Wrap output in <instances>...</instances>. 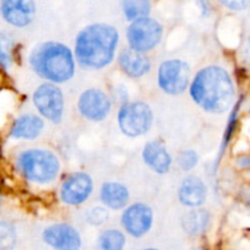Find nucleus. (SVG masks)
I'll return each instance as SVG.
<instances>
[{
	"instance_id": "24",
	"label": "nucleus",
	"mask_w": 250,
	"mask_h": 250,
	"mask_svg": "<svg viewBox=\"0 0 250 250\" xmlns=\"http://www.w3.org/2000/svg\"><path fill=\"white\" fill-rule=\"evenodd\" d=\"M177 164L182 170L189 171L193 167H195L198 164V155L193 150H185L181 151L177 158Z\"/></svg>"
},
{
	"instance_id": "11",
	"label": "nucleus",
	"mask_w": 250,
	"mask_h": 250,
	"mask_svg": "<svg viewBox=\"0 0 250 250\" xmlns=\"http://www.w3.org/2000/svg\"><path fill=\"white\" fill-rule=\"evenodd\" d=\"M93 190V181L89 175L84 172L72 173L63 182L60 190V197L65 204L81 205L89 198Z\"/></svg>"
},
{
	"instance_id": "1",
	"label": "nucleus",
	"mask_w": 250,
	"mask_h": 250,
	"mask_svg": "<svg viewBox=\"0 0 250 250\" xmlns=\"http://www.w3.org/2000/svg\"><path fill=\"white\" fill-rule=\"evenodd\" d=\"M192 99L205 111L222 114L231 107L234 87L229 72L219 66H208L195 75L189 85Z\"/></svg>"
},
{
	"instance_id": "9",
	"label": "nucleus",
	"mask_w": 250,
	"mask_h": 250,
	"mask_svg": "<svg viewBox=\"0 0 250 250\" xmlns=\"http://www.w3.org/2000/svg\"><path fill=\"white\" fill-rule=\"evenodd\" d=\"M153 210L144 203L129 205L121 216V225L125 231L134 238H142L153 227Z\"/></svg>"
},
{
	"instance_id": "13",
	"label": "nucleus",
	"mask_w": 250,
	"mask_h": 250,
	"mask_svg": "<svg viewBox=\"0 0 250 250\" xmlns=\"http://www.w3.org/2000/svg\"><path fill=\"white\" fill-rule=\"evenodd\" d=\"M0 14L9 24L26 27L36 16V4L33 0H1Z\"/></svg>"
},
{
	"instance_id": "19",
	"label": "nucleus",
	"mask_w": 250,
	"mask_h": 250,
	"mask_svg": "<svg viewBox=\"0 0 250 250\" xmlns=\"http://www.w3.org/2000/svg\"><path fill=\"white\" fill-rule=\"evenodd\" d=\"M210 216L205 210H193L189 211L182 220L185 231L190 236H199L204 233L209 226Z\"/></svg>"
},
{
	"instance_id": "12",
	"label": "nucleus",
	"mask_w": 250,
	"mask_h": 250,
	"mask_svg": "<svg viewBox=\"0 0 250 250\" xmlns=\"http://www.w3.org/2000/svg\"><path fill=\"white\" fill-rule=\"evenodd\" d=\"M78 109L83 117L90 121H102L111 110V102L103 90L88 89L81 94Z\"/></svg>"
},
{
	"instance_id": "5",
	"label": "nucleus",
	"mask_w": 250,
	"mask_h": 250,
	"mask_svg": "<svg viewBox=\"0 0 250 250\" xmlns=\"http://www.w3.org/2000/svg\"><path fill=\"white\" fill-rule=\"evenodd\" d=\"M153 119L150 106L142 102L122 105L117 116L120 129L127 137H139L146 133L153 125Z\"/></svg>"
},
{
	"instance_id": "26",
	"label": "nucleus",
	"mask_w": 250,
	"mask_h": 250,
	"mask_svg": "<svg viewBox=\"0 0 250 250\" xmlns=\"http://www.w3.org/2000/svg\"><path fill=\"white\" fill-rule=\"evenodd\" d=\"M225 7L234 11H241L250 6V0H219Z\"/></svg>"
},
{
	"instance_id": "20",
	"label": "nucleus",
	"mask_w": 250,
	"mask_h": 250,
	"mask_svg": "<svg viewBox=\"0 0 250 250\" xmlns=\"http://www.w3.org/2000/svg\"><path fill=\"white\" fill-rule=\"evenodd\" d=\"M98 246L100 250H125L126 237L119 229H105L104 232L100 233Z\"/></svg>"
},
{
	"instance_id": "7",
	"label": "nucleus",
	"mask_w": 250,
	"mask_h": 250,
	"mask_svg": "<svg viewBox=\"0 0 250 250\" xmlns=\"http://www.w3.org/2000/svg\"><path fill=\"white\" fill-rule=\"evenodd\" d=\"M190 68L182 60L164 61L159 67L158 82L161 89L171 95H180L189 84Z\"/></svg>"
},
{
	"instance_id": "25",
	"label": "nucleus",
	"mask_w": 250,
	"mask_h": 250,
	"mask_svg": "<svg viewBox=\"0 0 250 250\" xmlns=\"http://www.w3.org/2000/svg\"><path fill=\"white\" fill-rule=\"evenodd\" d=\"M87 219L89 221V224L94 225V226H100V225H103L109 219V212L104 208L97 207L88 212Z\"/></svg>"
},
{
	"instance_id": "31",
	"label": "nucleus",
	"mask_w": 250,
	"mask_h": 250,
	"mask_svg": "<svg viewBox=\"0 0 250 250\" xmlns=\"http://www.w3.org/2000/svg\"><path fill=\"white\" fill-rule=\"evenodd\" d=\"M144 250H159V249H155V248H148V249H144Z\"/></svg>"
},
{
	"instance_id": "15",
	"label": "nucleus",
	"mask_w": 250,
	"mask_h": 250,
	"mask_svg": "<svg viewBox=\"0 0 250 250\" xmlns=\"http://www.w3.org/2000/svg\"><path fill=\"white\" fill-rule=\"evenodd\" d=\"M178 198L183 205L189 208H198L204 204L207 199V187L200 178L189 176L182 181Z\"/></svg>"
},
{
	"instance_id": "33",
	"label": "nucleus",
	"mask_w": 250,
	"mask_h": 250,
	"mask_svg": "<svg viewBox=\"0 0 250 250\" xmlns=\"http://www.w3.org/2000/svg\"><path fill=\"white\" fill-rule=\"evenodd\" d=\"M0 15H1V14H0Z\"/></svg>"
},
{
	"instance_id": "14",
	"label": "nucleus",
	"mask_w": 250,
	"mask_h": 250,
	"mask_svg": "<svg viewBox=\"0 0 250 250\" xmlns=\"http://www.w3.org/2000/svg\"><path fill=\"white\" fill-rule=\"evenodd\" d=\"M143 160L149 167L159 175L167 172L172 164L170 154L163 143L158 141L149 142L143 149Z\"/></svg>"
},
{
	"instance_id": "29",
	"label": "nucleus",
	"mask_w": 250,
	"mask_h": 250,
	"mask_svg": "<svg viewBox=\"0 0 250 250\" xmlns=\"http://www.w3.org/2000/svg\"><path fill=\"white\" fill-rule=\"evenodd\" d=\"M200 7H202L203 15H208L210 12V4L209 0H199Z\"/></svg>"
},
{
	"instance_id": "27",
	"label": "nucleus",
	"mask_w": 250,
	"mask_h": 250,
	"mask_svg": "<svg viewBox=\"0 0 250 250\" xmlns=\"http://www.w3.org/2000/svg\"><path fill=\"white\" fill-rule=\"evenodd\" d=\"M237 111H238V106H237L236 109H234V111L232 112V116L229 117V125H227V131H226V136H225V139H224V144H222V148H221V153H222V151H224L225 146H227V143H229V138H231L232 133H233L234 125H236Z\"/></svg>"
},
{
	"instance_id": "23",
	"label": "nucleus",
	"mask_w": 250,
	"mask_h": 250,
	"mask_svg": "<svg viewBox=\"0 0 250 250\" xmlns=\"http://www.w3.org/2000/svg\"><path fill=\"white\" fill-rule=\"evenodd\" d=\"M17 233L10 222L0 221V250H12L16 246Z\"/></svg>"
},
{
	"instance_id": "18",
	"label": "nucleus",
	"mask_w": 250,
	"mask_h": 250,
	"mask_svg": "<svg viewBox=\"0 0 250 250\" xmlns=\"http://www.w3.org/2000/svg\"><path fill=\"white\" fill-rule=\"evenodd\" d=\"M100 199L105 207L112 210H120L128 203L129 193L124 185L117 182H107L103 185Z\"/></svg>"
},
{
	"instance_id": "17",
	"label": "nucleus",
	"mask_w": 250,
	"mask_h": 250,
	"mask_svg": "<svg viewBox=\"0 0 250 250\" xmlns=\"http://www.w3.org/2000/svg\"><path fill=\"white\" fill-rule=\"evenodd\" d=\"M44 128L43 120L36 115H22L11 127L12 138L16 139H34L42 133Z\"/></svg>"
},
{
	"instance_id": "30",
	"label": "nucleus",
	"mask_w": 250,
	"mask_h": 250,
	"mask_svg": "<svg viewBox=\"0 0 250 250\" xmlns=\"http://www.w3.org/2000/svg\"><path fill=\"white\" fill-rule=\"evenodd\" d=\"M247 56H249L250 58V41H249L248 45H247Z\"/></svg>"
},
{
	"instance_id": "4",
	"label": "nucleus",
	"mask_w": 250,
	"mask_h": 250,
	"mask_svg": "<svg viewBox=\"0 0 250 250\" xmlns=\"http://www.w3.org/2000/svg\"><path fill=\"white\" fill-rule=\"evenodd\" d=\"M17 166L23 177L34 183L51 182L60 171L59 159L51 151L42 149H31L20 154Z\"/></svg>"
},
{
	"instance_id": "21",
	"label": "nucleus",
	"mask_w": 250,
	"mask_h": 250,
	"mask_svg": "<svg viewBox=\"0 0 250 250\" xmlns=\"http://www.w3.org/2000/svg\"><path fill=\"white\" fill-rule=\"evenodd\" d=\"M122 9L128 21L148 17L151 9L150 0H124Z\"/></svg>"
},
{
	"instance_id": "16",
	"label": "nucleus",
	"mask_w": 250,
	"mask_h": 250,
	"mask_svg": "<svg viewBox=\"0 0 250 250\" xmlns=\"http://www.w3.org/2000/svg\"><path fill=\"white\" fill-rule=\"evenodd\" d=\"M119 65L122 72L132 78H139L150 70V61L143 53L126 49L119 56Z\"/></svg>"
},
{
	"instance_id": "32",
	"label": "nucleus",
	"mask_w": 250,
	"mask_h": 250,
	"mask_svg": "<svg viewBox=\"0 0 250 250\" xmlns=\"http://www.w3.org/2000/svg\"><path fill=\"white\" fill-rule=\"evenodd\" d=\"M194 250H205V249H203V248H198V249H194Z\"/></svg>"
},
{
	"instance_id": "3",
	"label": "nucleus",
	"mask_w": 250,
	"mask_h": 250,
	"mask_svg": "<svg viewBox=\"0 0 250 250\" xmlns=\"http://www.w3.org/2000/svg\"><path fill=\"white\" fill-rule=\"evenodd\" d=\"M32 68L42 78L63 83L75 75V59L66 45L48 42L37 46L29 58Z\"/></svg>"
},
{
	"instance_id": "8",
	"label": "nucleus",
	"mask_w": 250,
	"mask_h": 250,
	"mask_svg": "<svg viewBox=\"0 0 250 250\" xmlns=\"http://www.w3.org/2000/svg\"><path fill=\"white\" fill-rule=\"evenodd\" d=\"M34 106L42 116L54 124H59L62 119L65 100L59 87L53 83H44L39 85L33 94Z\"/></svg>"
},
{
	"instance_id": "28",
	"label": "nucleus",
	"mask_w": 250,
	"mask_h": 250,
	"mask_svg": "<svg viewBox=\"0 0 250 250\" xmlns=\"http://www.w3.org/2000/svg\"><path fill=\"white\" fill-rule=\"evenodd\" d=\"M237 164L242 168H250V156H242L237 160Z\"/></svg>"
},
{
	"instance_id": "22",
	"label": "nucleus",
	"mask_w": 250,
	"mask_h": 250,
	"mask_svg": "<svg viewBox=\"0 0 250 250\" xmlns=\"http://www.w3.org/2000/svg\"><path fill=\"white\" fill-rule=\"evenodd\" d=\"M14 38L7 32L0 33V67L9 70L14 62Z\"/></svg>"
},
{
	"instance_id": "6",
	"label": "nucleus",
	"mask_w": 250,
	"mask_h": 250,
	"mask_svg": "<svg viewBox=\"0 0 250 250\" xmlns=\"http://www.w3.org/2000/svg\"><path fill=\"white\" fill-rule=\"evenodd\" d=\"M163 37V27L156 20L143 17L132 21L127 29V41L133 50L146 53L155 48Z\"/></svg>"
},
{
	"instance_id": "2",
	"label": "nucleus",
	"mask_w": 250,
	"mask_h": 250,
	"mask_svg": "<svg viewBox=\"0 0 250 250\" xmlns=\"http://www.w3.org/2000/svg\"><path fill=\"white\" fill-rule=\"evenodd\" d=\"M117 43L119 32L115 27L105 23L90 24L76 38V59L83 67L103 68L114 60Z\"/></svg>"
},
{
	"instance_id": "10",
	"label": "nucleus",
	"mask_w": 250,
	"mask_h": 250,
	"mask_svg": "<svg viewBox=\"0 0 250 250\" xmlns=\"http://www.w3.org/2000/svg\"><path fill=\"white\" fill-rule=\"evenodd\" d=\"M43 241L53 250H80L82 238L77 229L68 224H55L43 231Z\"/></svg>"
}]
</instances>
